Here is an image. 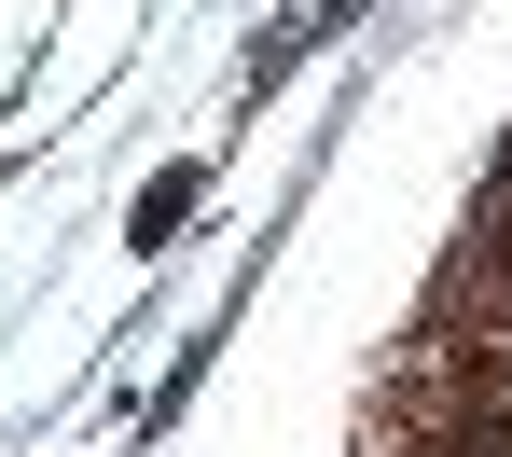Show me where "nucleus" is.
I'll list each match as a JSON object with an SVG mask.
<instances>
[{"label": "nucleus", "instance_id": "f257e3e1", "mask_svg": "<svg viewBox=\"0 0 512 457\" xmlns=\"http://www.w3.org/2000/svg\"><path fill=\"white\" fill-rule=\"evenodd\" d=\"M194 194H208V167H167V181L139 194V222H125V236H139V250H167V236H180V208H194Z\"/></svg>", "mask_w": 512, "mask_h": 457}]
</instances>
